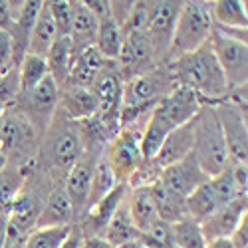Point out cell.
Here are the masks:
<instances>
[{
  "label": "cell",
  "instance_id": "cell-52",
  "mask_svg": "<svg viewBox=\"0 0 248 248\" xmlns=\"http://www.w3.org/2000/svg\"><path fill=\"white\" fill-rule=\"evenodd\" d=\"M6 165H8V161H6V157H4V153H2V151H0V171H2V169L6 167Z\"/></svg>",
  "mask_w": 248,
  "mask_h": 248
},
{
  "label": "cell",
  "instance_id": "cell-18",
  "mask_svg": "<svg viewBox=\"0 0 248 248\" xmlns=\"http://www.w3.org/2000/svg\"><path fill=\"white\" fill-rule=\"evenodd\" d=\"M78 222L76 211L70 202V197L64 189V183L54 185V189L48 193L42 213L38 217L36 229H52V226H74Z\"/></svg>",
  "mask_w": 248,
  "mask_h": 248
},
{
  "label": "cell",
  "instance_id": "cell-46",
  "mask_svg": "<svg viewBox=\"0 0 248 248\" xmlns=\"http://www.w3.org/2000/svg\"><path fill=\"white\" fill-rule=\"evenodd\" d=\"M14 24V14L10 0H0V32H8Z\"/></svg>",
  "mask_w": 248,
  "mask_h": 248
},
{
  "label": "cell",
  "instance_id": "cell-2",
  "mask_svg": "<svg viewBox=\"0 0 248 248\" xmlns=\"http://www.w3.org/2000/svg\"><path fill=\"white\" fill-rule=\"evenodd\" d=\"M169 66L173 70L177 86L195 92L202 99V103L213 106L229 95V84H226L224 74L209 42L191 54L169 62Z\"/></svg>",
  "mask_w": 248,
  "mask_h": 248
},
{
  "label": "cell",
  "instance_id": "cell-26",
  "mask_svg": "<svg viewBox=\"0 0 248 248\" xmlns=\"http://www.w3.org/2000/svg\"><path fill=\"white\" fill-rule=\"evenodd\" d=\"M127 199V197H125ZM139 231L135 229V224L129 217V211H127V202L123 201L121 206L115 211V215L111 217V220L108 222L106 226V231H103V234L99 238H103L106 242H109L111 246L115 248H121V246H125L129 242H135L139 240Z\"/></svg>",
  "mask_w": 248,
  "mask_h": 248
},
{
  "label": "cell",
  "instance_id": "cell-8",
  "mask_svg": "<svg viewBox=\"0 0 248 248\" xmlns=\"http://www.w3.org/2000/svg\"><path fill=\"white\" fill-rule=\"evenodd\" d=\"M123 86L125 81L119 76L115 62L103 64L99 76L92 84V93L97 101V117L109 127L111 133L119 131V113H121V101H123Z\"/></svg>",
  "mask_w": 248,
  "mask_h": 248
},
{
  "label": "cell",
  "instance_id": "cell-17",
  "mask_svg": "<svg viewBox=\"0 0 248 248\" xmlns=\"http://www.w3.org/2000/svg\"><path fill=\"white\" fill-rule=\"evenodd\" d=\"M244 217H248V197H236L229 204L220 206L218 211H215L209 218L201 222L206 242L217 238H231Z\"/></svg>",
  "mask_w": 248,
  "mask_h": 248
},
{
  "label": "cell",
  "instance_id": "cell-13",
  "mask_svg": "<svg viewBox=\"0 0 248 248\" xmlns=\"http://www.w3.org/2000/svg\"><path fill=\"white\" fill-rule=\"evenodd\" d=\"M99 157H101V153L84 151V155L78 159V163L70 169V173L64 179V189H66V193L70 197V202H72L74 211H76V218L78 220L84 217V213L88 209L92 179H93V171H95V165H97Z\"/></svg>",
  "mask_w": 248,
  "mask_h": 248
},
{
  "label": "cell",
  "instance_id": "cell-51",
  "mask_svg": "<svg viewBox=\"0 0 248 248\" xmlns=\"http://www.w3.org/2000/svg\"><path fill=\"white\" fill-rule=\"evenodd\" d=\"M121 248H147V246H145V244H141L139 240H135V242H129V244L121 246Z\"/></svg>",
  "mask_w": 248,
  "mask_h": 248
},
{
  "label": "cell",
  "instance_id": "cell-34",
  "mask_svg": "<svg viewBox=\"0 0 248 248\" xmlns=\"http://www.w3.org/2000/svg\"><path fill=\"white\" fill-rule=\"evenodd\" d=\"M18 74H20V90H22L20 93L34 90L36 86H40L48 78L46 58L26 54L24 60L20 62V66H18Z\"/></svg>",
  "mask_w": 248,
  "mask_h": 248
},
{
  "label": "cell",
  "instance_id": "cell-14",
  "mask_svg": "<svg viewBox=\"0 0 248 248\" xmlns=\"http://www.w3.org/2000/svg\"><path fill=\"white\" fill-rule=\"evenodd\" d=\"M129 193L127 185H115V187L103 197L99 199L95 204H92L90 209L84 213L78 220V231L81 234V238H93V236H101L103 231H106L108 222L111 220V217L115 215V211L121 206V202L125 201Z\"/></svg>",
  "mask_w": 248,
  "mask_h": 248
},
{
  "label": "cell",
  "instance_id": "cell-44",
  "mask_svg": "<svg viewBox=\"0 0 248 248\" xmlns=\"http://www.w3.org/2000/svg\"><path fill=\"white\" fill-rule=\"evenodd\" d=\"M131 10H133V2H111V18H113V22L121 28L123 24L127 22Z\"/></svg>",
  "mask_w": 248,
  "mask_h": 248
},
{
  "label": "cell",
  "instance_id": "cell-22",
  "mask_svg": "<svg viewBox=\"0 0 248 248\" xmlns=\"http://www.w3.org/2000/svg\"><path fill=\"white\" fill-rule=\"evenodd\" d=\"M58 108L76 123L97 115V101L90 88H74V86L60 88Z\"/></svg>",
  "mask_w": 248,
  "mask_h": 248
},
{
  "label": "cell",
  "instance_id": "cell-37",
  "mask_svg": "<svg viewBox=\"0 0 248 248\" xmlns=\"http://www.w3.org/2000/svg\"><path fill=\"white\" fill-rule=\"evenodd\" d=\"M72 231V226H52V229H34L24 242V248H60Z\"/></svg>",
  "mask_w": 248,
  "mask_h": 248
},
{
  "label": "cell",
  "instance_id": "cell-7",
  "mask_svg": "<svg viewBox=\"0 0 248 248\" xmlns=\"http://www.w3.org/2000/svg\"><path fill=\"white\" fill-rule=\"evenodd\" d=\"M181 6L183 2H175V0H153V2H147L145 34L153 48L157 66L167 64V56H169V48H171V40H173Z\"/></svg>",
  "mask_w": 248,
  "mask_h": 248
},
{
  "label": "cell",
  "instance_id": "cell-16",
  "mask_svg": "<svg viewBox=\"0 0 248 248\" xmlns=\"http://www.w3.org/2000/svg\"><path fill=\"white\" fill-rule=\"evenodd\" d=\"M202 106H204L202 99L195 92H191L189 88L177 86L169 95H165L157 103L155 111H159L173 127H181L191 123Z\"/></svg>",
  "mask_w": 248,
  "mask_h": 248
},
{
  "label": "cell",
  "instance_id": "cell-23",
  "mask_svg": "<svg viewBox=\"0 0 248 248\" xmlns=\"http://www.w3.org/2000/svg\"><path fill=\"white\" fill-rule=\"evenodd\" d=\"M103 64H106V60H103V56L95 48L79 52L74 58V64H72V70H70V78H68V81L64 86L92 88V84L95 81V78L99 76ZM64 86H62V88H64Z\"/></svg>",
  "mask_w": 248,
  "mask_h": 248
},
{
  "label": "cell",
  "instance_id": "cell-49",
  "mask_svg": "<svg viewBox=\"0 0 248 248\" xmlns=\"http://www.w3.org/2000/svg\"><path fill=\"white\" fill-rule=\"evenodd\" d=\"M206 248H234L231 238H217V240H209Z\"/></svg>",
  "mask_w": 248,
  "mask_h": 248
},
{
  "label": "cell",
  "instance_id": "cell-50",
  "mask_svg": "<svg viewBox=\"0 0 248 248\" xmlns=\"http://www.w3.org/2000/svg\"><path fill=\"white\" fill-rule=\"evenodd\" d=\"M6 229H8V218L0 217V248H4L6 242Z\"/></svg>",
  "mask_w": 248,
  "mask_h": 248
},
{
  "label": "cell",
  "instance_id": "cell-48",
  "mask_svg": "<svg viewBox=\"0 0 248 248\" xmlns=\"http://www.w3.org/2000/svg\"><path fill=\"white\" fill-rule=\"evenodd\" d=\"M81 248H115V246H111L109 242H106L99 236H93V238H84L81 240Z\"/></svg>",
  "mask_w": 248,
  "mask_h": 248
},
{
  "label": "cell",
  "instance_id": "cell-32",
  "mask_svg": "<svg viewBox=\"0 0 248 248\" xmlns=\"http://www.w3.org/2000/svg\"><path fill=\"white\" fill-rule=\"evenodd\" d=\"M24 181H26V177H24L22 169L14 167V165H6V167L0 171V217L8 218L18 193L24 187Z\"/></svg>",
  "mask_w": 248,
  "mask_h": 248
},
{
  "label": "cell",
  "instance_id": "cell-33",
  "mask_svg": "<svg viewBox=\"0 0 248 248\" xmlns=\"http://www.w3.org/2000/svg\"><path fill=\"white\" fill-rule=\"evenodd\" d=\"M121 44H123V34H121V28L113 22V18H108V20H103V22H99L97 40H95L93 48L103 56V60L117 62Z\"/></svg>",
  "mask_w": 248,
  "mask_h": 248
},
{
  "label": "cell",
  "instance_id": "cell-29",
  "mask_svg": "<svg viewBox=\"0 0 248 248\" xmlns=\"http://www.w3.org/2000/svg\"><path fill=\"white\" fill-rule=\"evenodd\" d=\"M211 14L215 26L248 30V12L246 2H242V0H217V2H211Z\"/></svg>",
  "mask_w": 248,
  "mask_h": 248
},
{
  "label": "cell",
  "instance_id": "cell-36",
  "mask_svg": "<svg viewBox=\"0 0 248 248\" xmlns=\"http://www.w3.org/2000/svg\"><path fill=\"white\" fill-rule=\"evenodd\" d=\"M117 185L113 173H111V167L108 165L106 157H101L97 159V165H95V171H93V179H92V189H90V199H88V209L92 204H95L99 199L106 197L113 187ZM86 209V211H88Z\"/></svg>",
  "mask_w": 248,
  "mask_h": 248
},
{
  "label": "cell",
  "instance_id": "cell-1",
  "mask_svg": "<svg viewBox=\"0 0 248 248\" xmlns=\"http://www.w3.org/2000/svg\"><path fill=\"white\" fill-rule=\"evenodd\" d=\"M84 155V143L78 123L58 108L50 125L40 137L36 153V169L54 183H64L70 169Z\"/></svg>",
  "mask_w": 248,
  "mask_h": 248
},
{
  "label": "cell",
  "instance_id": "cell-35",
  "mask_svg": "<svg viewBox=\"0 0 248 248\" xmlns=\"http://www.w3.org/2000/svg\"><path fill=\"white\" fill-rule=\"evenodd\" d=\"M173 244L175 248H206V238L202 234L201 222L185 217L173 224Z\"/></svg>",
  "mask_w": 248,
  "mask_h": 248
},
{
  "label": "cell",
  "instance_id": "cell-9",
  "mask_svg": "<svg viewBox=\"0 0 248 248\" xmlns=\"http://www.w3.org/2000/svg\"><path fill=\"white\" fill-rule=\"evenodd\" d=\"M141 131L133 127H121L115 137L109 141V145L103 151L108 165L111 167V173L117 181V185H127L133 173L141 167L145 161L141 155Z\"/></svg>",
  "mask_w": 248,
  "mask_h": 248
},
{
  "label": "cell",
  "instance_id": "cell-42",
  "mask_svg": "<svg viewBox=\"0 0 248 248\" xmlns=\"http://www.w3.org/2000/svg\"><path fill=\"white\" fill-rule=\"evenodd\" d=\"M84 4L97 22H103V20L111 18V2L109 0H86Z\"/></svg>",
  "mask_w": 248,
  "mask_h": 248
},
{
  "label": "cell",
  "instance_id": "cell-28",
  "mask_svg": "<svg viewBox=\"0 0 248 248\" xmlns=\"http://www.w3.org/2000/svg\"><path fill=\"white\" fill-rule=\"evenodd\" d=\"M56 26H54V20L52 14L48 10V4H42V10H40L38 18H36V24L32 28V36H30V44H28V54L32 56H40V58H46V54L50 52L52 44L56 42Z\"/></svg>",
  "mask_w": 248,
  "mask_h": 248
},
{
  "label": "cell",
  "instance_id": "cell-19",
  "mask_svg": "<svg viewBox=\"0 0 248 248\" xmlns=\"http://www.w3.org/2000/svg\"><path fill=\"white\" fill-rule=\"evenodd\" d=\"M42 0H24V6L20 10V14L16 16L12 28L8 30L10 36V44H12V62L18 68L20 62L24 60V56L28 54V44H30V36H32V28L36 24V18L42 10Z\"/></svg>",
  "mask_w": 248,
  "mask_h": 248
},
{
  "label": "cell",
  "instance_id": "cell-40",
  "mask_svg": "<svg viewBox=\"0 0 248 248\" xmlns=\"http://www.w3.org/2000/svg\"><path fill=\"white\" fill-rule=\"evenodd\" d=\"M20 92H22L20 90V74H18V68L12 66L8 72L0 76V101L6 106V109L14 108Z\"/></svg>",
  "mask_w": 248,
  "mask_h": 248
},
{
  "label": "cell",
  "instance_id": "cell-20",
  "mask_svg": "<svg viewBox=\"0 0 248 248\" xmlns=\"http://www.w3.org/2000/svg\"><path fill=\"white\" fill-rule=\"evenodd\" d=\"M191 151H193V127H191V123H187V125L175 127L167 135L159 153L155 155L153 163L163 171V169L171 167V165L183 161L187 155H191Z\"/></svg>",
  "mask_w": 248,
  "mask_h": 248
},
{
  "label": "cell",
  "instance_id": "cell-47",
  "mask_svg": "<svg viewBox=\"0 0 248 248\" xmlns=\"http://www.w3.org/2000/svg\"><path fill=\"white\" fill-rule=\"evenodd\" d=\"M81 240H84V238H81L78 226L74 224L72 231H70V234H68V238L64 240V244H62L60 248H81Z\"/></svg>",
  "mask_w": 248,
  "mask_h": 248
},
{
  "label": "cell",
  "instance_id": "cell-21",
  "mask_svg": "<svg viewBox=\"0 0 248 248\" xmlns=\"http://www.w3.org/2000/svg\"><path fill=\"white\" fill-rule=\"evenodd\" d=\"M97 30H99V22L92 16L86 4L79 2V0H74V22L70 30V42H72L74 56L95 46Z\"/></svg>",
  "mask_w": 248,
  "mask_h": 248
},
{
  "label": "cell",
  "instance_id": "cell-45",
  "mask_svg": "<svg viewBox=\"0 0 248 248\" xmlns=\"http://www.w3.org/2000/svg\"><path fill=\"white\" fill-rule=\"evenodd\" d=\"M231 242L234 248H248V217H244L234 229V232L231 234Z\"/></svg>",
  "mask_w": 248,
  "mask_h": 248
},
{
  "label": "cell",
  "instance_id": "cell-11",
  "mask_svg": "<svg viewBox=\"0 0 248 248\" xmlns=\"http://www.w3.org/2000/svg\"><path fill=\"white\" fill-rule=\"evenodd\" d=\"M217 111L220 129L229 149L231 165L234 163H248V125H246V113L240 111L232 101L222 99L213 103Z\"/></svg>",
  "mask_w": 248,
  "mask_h": 248
},
{
  "label": "cell",
  "instance_id": "cell-10",
  "mask_svg": "<svg viewBox=\"0 0 248 248\" xmlns=\"http://www.w3.org/2000/svg\"><path fill=\"white\" fill-rule=\"evenodd\" d=\"M209 44L224 74L226 84H229V92L244 88L248 84V44L226 38L217 30L211 32Z\"/></svg>",
  "mask_w": 248,
  "mask_h": 248
},
{
  "label": "cell",
  "instance_id": "cell-30",
  "mask_svg": "<svg viewBox=\"0 0 248 248\" xmlns=\"http://www.w3.org/2000/svg\"><path fill=\"white\" fill-rule=\"evenodd\" d=\"M149 189H151V195H153V201H155V209H157V215H159L161 220L169 222V224H175L181 218L187 217L185 199L177 197L169 189H165L159 181L153 183Z\"/></svg>",
  "mask_w": 248,
  "mask_h": 248
},
{
  "label": "cell",
  "instance_id": "cell-53",
  "mask_svg": "<svg viewBox=\"0 0 248 248\" xmlns=\"http://www.w3.org/2000/svg\"><path fill=\"white\" fill-rule=\"evenodd\" d=\"M4 111H6V106H4V103H2V101H0V117H2V115H4Z\"/></svg>",
  "mask_w": 248,
  "mask_h": 248
},
{
  "label": "cell",
  "instance_id": "cell-38",
  "mask_svg": "<svg viewBox=\"0 0 248 248\" xmlns=\"http://www.w3.org/2000/svg\"><path fill=\"white\" fill-rule=\"evenodd\" d=\"M139 242L147 248H175L173 244V224L165 220H155L147 231L139 234Z\"/></svg>",
  "mask_w": 248,
  "mask_h": 248
},
{
  "label": "cell",
  "instance_id": "cell-3",
  "mask_svg": "<svg viewBox=\"0 0 248 248\" xmlns=\"http://www.w3.org/2000/svg\"><path fill=\"white\" fill-rule=\"evenodd\" d=\"M193 127V157L201 165L206 177H215L222 173L231 165L229 149L220 129V123L213 106L204 103L201 111L191 121Z\"/></svg>",
  "mask_w": 248,
  "mask_h": 248
},
{
  "label": "cell",
  "instance_id": "cell-12",
  "mask_svg": "<svg viewBox=\"0 0 248 248\" xmlns=\"http://www.w3.org/2000/svg\"><path fill=\"white\" fill-rule=\"evenodd\" d=\"M123 34V44L121 52L117 58V70L123 81H129L141 74L149 72L151 68L157 66L153 48L149 44V38L145 32H137V30H127L121 32Z\"/></svg>",
  "mask_w": 248,
  "mask_h": 248
},
{
  "label": "cell",
  "instance_id": "cell-15",
  "mask_svg": "<svg viewBox=\"0 0 248 248\" xmlns=\"http://www.w3.org/2000/svg\"><path fill=\"white\" fill-rule=\"evenodd\" d=\"M209 179L206 173L201 169V165L197 163V159L191 155H187L183 161L171 165V167L163 169L159 183L163 185L165 189H169L171 193H175L181 199H187L197 187Z\"/></svg>",
  "mask_w": 248,
  "mask_h": 248
},
{
  "label": "cell",
  "instance_id": "cell-41",
  "mask_svg": "<svg viewBox=\"0 0 248 248\" xmlns=\"http://www.w3.org/2000/svg\"><path fill=\"white\" fill-rule=\"evenodd\" d=\"M14 66L12 62V44L8 32H0V76Z\"/></svg>",
  "mask_w": 248,
  "mask_h": 248
},
{
  "label": "cell",
  "instance_id": "cell-24",
  "mask_svg": "<svg viewBox=\"0 0 248 248\" xmlns=\"http://www.w3.org/2000/svg\"><path fill=\"white\" fill-rule=\"evenodd\" d=\"M125 202H127L129 217H131L135 229L139 232L147 231L155 220H159V215H157V209H155V201H153V195H151L149 187L129 189Z\"/></svg>",
  "mask_w": 248,
  "mask_h": 248
},
{
  "label": "cell",
  "instance_id": "cell-6",
  "mask_svg": "<svg viewBox=\"0 0 248 248\" xmlns=\"http://www.w3.org/2000/svg\"><path fill=\"white\" fill-rule=\"evenodd\" d=\"M58 103H60V88L48 76L34 90L20 93L14 108L10 109H16L36 129V133L42 137V133L50 125L54 113L58 111Z\"/></svg>",
  "mask_w": 248,
  "mask_h": 248
},
{
  "label": "cell",
  "instance_id": "cell-5",
  "mask_svg": "<svg viewBox=\"0 0 248 248\" xmlns=\"http://www.w3.org/2000/svg\"><path fill=\"white\" fill-rule=\"evenodd\" d=\"M211 32H213L211 2H201V0L199 2L197 0L183 2L177 24H175L167 64L185 54L199 50L202 44L209 42Z\"/></svg>",
  "mask_w": 248,
  "mask_h": 248
},
{
  "label": "cell",
  "instance_id": "cell-4",
  "mask_svg": "<svg viewBox=\"0 0 248 248\" xmlns=\"http://www.w3.org/2000/svg\"><path fill=\"white\" fill-rule=\"evenodd\" d=\"M40 135L16 109H6L0 117V151L8 165L22 169L24 177L36 169Z\"/></svg>",
  "mask_w": 248,
  "mask_h": 248
},
{
  "label": "cell",
  "instance_id": "cell-43",
  "mask_svg": "<svg viewBox=\"0 0 248 248\" xmlns=\"http://www.w3.org/2000/svg\"><path fill=\"white\" fill-rule=\"evenodd\" d=\"M231 169H232L236 189L242 195H248V163H234L231 165Z\"/></svg>",
  "mask_w": 248,
  "mask_h": 248
},
{
  "label": "cell",
  "instance_id": "cell-27",
  "mask_svg": "<svg viewBox=\"0 0 248 248\" xmlns=\"http://www.w3.org/2000/svg\"><path fill=\"white\" fill-rule=\"evenodd\" d=\"M74 50L70 38H56L50 52L46 54V66H48V76L62 88L70 78V70L74 64Z\"/></svg>",
  "mask_w": 248,
  "mask_h": 248
},
{
  "label": "cell",
  "instance_id": "cell-25",
  "mask_svg": "<svg viewBox=\"0 0 248 248\" xmlns=\"http://www.w3.org/2000/svg\"><path fill=\"white\" fill-rule=\"evenodd\" d=\"M175 127L171 123L165 119L159 111H151V115L147 117L145 125L141 129V139H139V145H141V155L145 161H153L155 155L159 153L163 141L167 139V135L173 131Z\"/></svg>",
  "mask_w": 248,
  "mask_h": 248
},
{
  "label": "cell",
  "instance_id": "cell-31",
  "mask_svg": "<svg viewBox=\"0 0 248 248\" xmlns=\"http://www.w3.org/2000/svg\"><path fill=\"white\" fill-rule=\"evenodd\" d=\"M185 206H187V217H191L197 222H202L204 218H209L215 211H218L224 204H220L218 197L211 189L209 179H206L201 187H197L187 199H185Z\"/></svg>",
  "mask_w": 248,
  "mask_h": 248
},
{
  "label": "cell",
  "instance_id": "cell-39",
  "mask_svg": "<svg viewBox=\"0 0 248 248\" xmlns=\"http://www.w3.org/2000/svg\"><path fill=\"white\" fill-rule=\"evenodd\" d=\"M48 10L52 14L54 26H56V36L58 38H70L72 22H74V0H54V2H46Z\"/></svg>",
  "mask_w": 248,
  "mask_h": 248
}]
</instances>
